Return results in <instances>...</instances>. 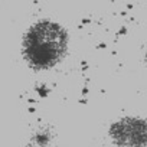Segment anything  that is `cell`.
Here are the masks:
<instances>
[{"label":"cell","mask_w":147,"mask_h":147,"mask_svg":"<svg viewBox=\"0 0 147 147\" xmlns=\"http://www.w3.org/2000/svg\"><path fill=\"white\" fill-rule=\"evenodd\" d=\"M68 32L53 20H39L29 28L22 42V53L35 71H48L59 65L68 53Z\"/></svg>","instance_id":"cell-1"},{"label":"cell","mask_w":147,"mask_h":147,"mask_svg":"<svg viewBox=\"0 0 147 147\" xmlns=\"http://www.w3.org/2000/svg\"><path fill=\"white\" fill-rule=\"evenodd\" d=\"M110 137L118 147H147V121L138 117L120 118L111 125Z\"/></svg>","instance_id":"cell-2"},{"label":"cell","mask_w":147,"mask_h":147,"mask_svg":"<svg viewBox=\"0 0 147 147\" xmlns=\"http://www.w3.org/2000/svg\"><path fill=\"white\" fill-rule=\"evenodd\" d=\"M144 59H146V62H147V52H146V55H144Z\"/></svg>","instance_id":"cell-3"}]
</instances>
